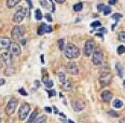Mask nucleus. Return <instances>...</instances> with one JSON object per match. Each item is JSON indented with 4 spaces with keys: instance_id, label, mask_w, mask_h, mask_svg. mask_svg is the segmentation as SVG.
I'll use <instances>...</instances> for the list:
<instances>
[{
    "instance_id": "nucleus-1",
    "label": "nucleus",
    "mask_w": 125,
    "mask_h": 123,
    "mask_svg": "<svg viewBox=\"0 0 125 123\" xmlns=\"http://www.w3.org/2000/svg\"><path fill=\"white\" fill-rule=\"evenodd\" d=\"M65 56L68 59H74L78 58L80 55V50L77 45H74L73 43H68L66 45V48L64 49Z\"/></svg>"
},
{
    "instance_id": "nucleus-35",
    "label": "nucleus",
    "mask_w": 125,
    "mask_h": 123,
    "mask_svg": "<svg viewBox=\"0 0 125 123\" xmlns=\"http://www.w3.org/2000/svg\"><path fill=\"white\" fill-rule=\"evenodd\" d=\"M91 26H92V27H99V26H100V22H99V21H95V22H93L92 24H91Z\"/></svg>"
},
{
    "instance_id": "nucleus-38",
    "label": "nucleus",
    "mask_w": 125,
    "mask_h": 123,
    "mask_svg": "<svg viewBox=\"0 0 125 123\" xmlns=\"http://www.w3.org/2000/svg\"><path fill=\"white\" fill-rule=\"evenodd\" d=\"M44 17H45V19L48 20V22H52V16H51V14H49V13H46V14L44 15Z\"/></svg>"
},
{
    "instance_id": "nucleus-19",
    "label": "nucleus",
    "mask_w": 125,
    "mask_h": 123,
    "mask_svg": "<svg viewBox=\"0 0 125 123\" xmlns=\"http://www.w3.org/2000/svg\"><path fill=\"white\" fill-rule=\"evenodd\" d=\"M15 72V69L12 66H8L6 69H4V75L6 76H13Z\"/></svg>"
},
{
    "instance_id": "nucleus-48",
    "label": "nucleus",
    "mask_w": 125,
    "mask_h": 123,
    "mask_svg": "<svg viewBox=\"0 0 125 123\" xmlns=\"http://www.w3.org/2000/svg\"><path fill=\"white\" fill-rule=\"evenodd\" d=\"M2 65H3V62H2L1 57H0V68H1V67H2Z\"/></svg>"
},
{
    "instance_id": "nucleus-32",
    "label": "nucleus",
    "mask_w": 125,
    "mask_h": 123,
    "mask_svg": "<svg viewBox=\"0 0 125 123\" xmlns=\"http://www.w3.org/2000/svg\"><path fill=\"white\" fill-rule=\"evenodd\" d=\"M112 19L118 21V20H120V19H122V14H120V13H115V14L112 15Z\"/></svg>"
},
{
    "instance_id": "nucleus-11",
    "label": "nucleus",
    "mask_w": 125,
    "mask_h": 123,
    "mask_svg": "<svg viewBox=\"0 0 125 123\" xmlns=\"http://www.w3.org/2000/svg\"><path fill=\"white\" fill-rule=\"evenodd\" d=\"M9 50L12 55H20L21 52H22L21 45L16 42H11V44H10V46H9Z\"/></svg>"
},
{
    "instance_id": "nucleus-21",
    "label": "nucleus",
    "mask_w": 125,
    "mask_h": 123,
    "mask_svg": "<svg viewBox=\"0 0 125 123\" xmlns=\"http://www.w3.org/2000/svg\"><path fill=\"white\" fill-rule=\"evenodd\" d=\"M112 105L114 108H122V107H123V101H122L121 99H115L112 103Z\"/></svg>"
},
{
    "instance_id": "nucleus-9",
    "label": "nucleus",
    "mask_w": 125,
    "mask_h": 123,
    "mask_svg": "<svg viewBox=\"0 0 125 123\" xmlns=\"http://www.w3.org/2000/svg\"><path fill=\"white\" fill-rule=\"evenodd\" d=\"M66 68H67V71L73 76H77L79 74V67H78V65L75 64L74 62H69L68 64H67Z\"/></svg>"
},
{
    "instance_id": "nucleus-50",
    "label": "nucleus",
    "mask_w": 125,
    "mask_h": 123,
    "mask_svg": "<svg viewBox=\"0 0 125 123\" xmlns=\"http://www.w3.org/2000/svg\"><path fill=\"white\" fill-rule=\"evenodd\" d=\"M120 123H125V119L123 118V119H120Z\"/></svg>"
},
{
    "instance_id": "nucleus-4",
    "label": "nucleus",
    "mask_w": 125,
    "mask_h": 123,
    "mask_svg": "<svg viewBox=\"0 0 125 123\" xmlns=\"http://www.w3.org/2000/svg\"><path fill=\"white\" fill-rule=\"evenodd\" d=\"M29 112H30V106L26 103L23 104L19 109V119L21 121H24L28 114H29Z\"/></svg>"
},
{
    "instance_id": "nucleus-39",
    "label": "nucleus",
    "mask_w": 125,
    "mask_h": 123,
    "mask_svg": "<svg viewBox=\"0 0 125 123\" xmlns=\"http://www.w3.org/2000/svg\"><path fill=\"white\" fill-rule=\"evenodd\" d=\"M104 9H105V6H104V4H99V6L97 7L98 12H103V11H104Z\"/></svg>"
},
{
    "instance_id": "nucleus-42",
    "label": "nucleus",
    "mask_w": 125,
    "mask_h": 123,
    "mask_svg": "<svg viewBox=\"0 0 125 123\" xmlns=\"http://www.w3.org/2000/svg\"><path fill=\"white\" fill-rule=\"evenodd\" d=\"M44 110H45L46 112H49V113H50V112H52V109L50 108V107H45V108H44Z\"/></svg>"
},
{
    "instance_id": "nucleus-29",
    "label": "nucleus",
    "mask_w": 125,
    "mask_h": 123,
    "mask_svg": "<svg viewBox=\"0 0 125 123\" xmlns=\"http://www.w3.org/2000/svg\"><path fill=\"white\" fill-rule=\"evenodd\" d=\"M103 12H104V15L107 16V15H109L111 13V8L110 7H105V9H104Z\"/></svg>"
},
{
    "instance_id": "nucleus-22",
    "label": "nucleus",
    "mask_w": 125,
    "mask_h": 123,
    "mask_svg": "<svg viewBox=\"0 0 125 123\" xmlns=\"http://www.w3.org/2000/svg\"><path fill=\"white\" fill-rule=\"evenodd\" d=\"M37 116H38V111H37V110H35V111L32 112V113L30 114V117H29V119H28L27 123H32V122L36 120V118H37Z\"/></svg>"
},
{
    "instance_id": "nucleus-57",
    "label": "nucleus",
    "mask_w": 125,
    "mask_h": 123,
    "mask_svg": "<svg viewBox=\"0 0 125 123\" xmlns=\"http://www.w3.org/2000/svg\"><path fill=\"white\" fill-rule=\"evenodd\" d=\"M50 1H52V0H50Z\"/></svg>"
},
{
    "instance_id": "nucleus-51",
    "label": "nucleus",
    "mask_w": 125,
    "mask_h": 123,
    "mask_svg": "<svg viewBox=\"0 0 125 123\" xmlns=\"http://www.w3.org/2000/svg\"><path fill=\"white\" fill-rule=\"evenodd\" d=\"M116 24H118V23H116ZM116 24H114V25H112V29H114V28H115V26H116Z\"/></svg>"
},
{
    "instance_id": "nucleus-33",
    "label": "nucleus",
    "mask_w": 125,
    "mask_h": 123,
    "mask_svg": "<svg viewBox=\"0 0 125 123\" xmlns=\"http://www.w3.org/2000/svg\"><path fill=\"white\" fill-rule=\"evenodd\" d=\"M108 114H110V116L111 117H119V113H118V112H115V111H113V110H109L108 111Z\"/></svg>"
},
{
    "instance_id": "nucleus-30",
    "label": "nucleus",
    "mask_w": 125,
    "mask_h": 123,
    "mask_svg": "<svg viewBox=\"0 0 125 123\" xmlns=\"http://www.w3.org/2000/svg\"><path fill=\"white\" fill-rule=\"evenodd\" d=\"M118 53L120 54V55H122V54L125 53V46L124 45H120L118 48Z\"/></svg>"
},
{
    "instance_id": "nucleus-2",
    "label": "nucleus",
    "mask_w": 125,
    "mask_h": 123,
    "mask_svg": "<svg viewBox=\"0 0 125 123\" xmlns=\"http://www.w3.org/2000/svg\"><path fill=\"white\" fill-rule=\"evenodd\" d=\"M26 15H27V9H25V8H23V7H20L19 9H17V11L15 12L14 16H13V22H14L15 24H20V23L25 19Z\"/></svg>"
},
{
    "instance_id": "nucleus-46",
    "label": "nucleus",
    "mask_w": 125,
    "mask_h": 123,
    "mask_svg": "<svg viewBox=\"0 0 125 123\" xmlns=\"http://www.w3.org/2000/svg\"><path fill=\"white\" fill-rule=\"evenodd\" d=\"M97 30H98V31H103V33H105V31H106V30H105V28H103V27H101V28H98Z\"/></svg>"
},
{
    "instance_id": "nucleus-23",
    "label": "nucleus",
    "mask_w": 125,
    "mask_h": 123,
    "mask_svg": "<svg viewBox=\"0 0 125 123\" xmlns=\"http://www.w3.org/2000/svg\"><path fill=\"white\" fill-rule=\"evenodd\" d=\"M35 16H36V20H37V21H41V19H42V13H41V11L39 9L36 10Z\"/></svg>"
},
{
    "instance_id": "nucleus-52",
    "label": "nucleus",
    "mask_w": 125,
    "mask_h": 123,
    "mask_svg": "<svg viewBox=\"0 0 125 123\" xmlns=\"http://www.w3.org/2000/svg\"><path fill=\"white\" fill-rule=\"evenodd\" d=\"M41 62H42V63L44 62V59H43V55H41Z\"/></svg>"
},
{
    "instance_id": "nucleus-10",
    "label": "nucleus",
    "mask_w": 125,
    "mask_h": 123,
    "mask_svg": "<svg viewBox=\"0 0 125 123\" xmlns=\"http://www.w3.org/2000/svg\"><path fill=\"white\" fill-rule=\"evenodd\" d=\"M71 106H72V108H73V110H74L75 112L82 111L83 109L85 108V104H84V101H79V99H75V101H72Z\"/></svg>"
},
{
    "instance_id": "nucleus-28",
    "label": "nucleus",
    "mask_w": 125,
    "mask_h": 123,
    "mask_svg": "<svg viewBox=\"0 0 125 123\" xmlns=\"http://www.w3.org/2000/svg\"><path fill=\"white\" fill-rule=\"evenodd\" d=\"M100 74H110V68L107 67V66L103 67L100 69Z\"/></svg>"
},
{
    "instance_id": "nucleus-17",
    "label": "nucleus",
    "mask_w": 125,
    "mask_h": 123,
    "mask_svg": "<svg viewBox=\"0 0 125 123\" xmlns=\"http://www.w3.org/2000/svg\"><path fill=\"white\" fill-rule=\"evenodd\" d=\"M21 2V0H7V7L8 8H14L16 4H19Z\"/></svg>"
},
{
    "instance_id": "nucleus-56",
    "label": "nucleus",
    "mask_w": 125,
    "mask_h": 123,
    "mask_svg": "<svg viewBox=\"0 0 125 123\" xmlns=\"http://www.w3.org/2000/svg\"><path fill=\"white\" fill-rule=\"evenodd\" d=\"M123 85H124V88H125V81H124V82H123Z\"/></svg>"
},
{
    "instance_id": "nucleus-54",
    "label": "nucleus",
    "mask_w": 125,
    "mask_h": 123,
    "mask_svg": "<svg viewBox=\"0 0 125 123\" xmlns=\"http://www.w3.org/2000/svg\"><path fill=\"white\" fill-rule=\"evenodd\" d=\"M68 123H74V122L72 121V120H69V121H68Z\"/></svg>"
},
{
    "instance_id": "nucleus-7",
    "label": "nucleus",
    "mask_w": 125,
    "mask_h": 123,
    "mask_svg": "<svg viewBox=\"0 0 125 123\" xmlns=\"http://www.w3.org/2000/svg\"><path fill=\"white\" fill-rule=\"evenodd\" d=\"M94 48H95V42L93 40H87L84 45V54L85 56H91L94 52Z\"/></svg>"
},
{
    "instance_id": "nucleus-18",
    "label": "nucleus",
    "mask_w": 125,
    "mask_h": 123,
    "mask_svg": "<svg viewBox=\"0 0 125 123\" xmlns=\"http://www.w3.org/2000/svg\"><path fill=\"white\" fill-rule=\"evenodd\" d=\"M62 88L66 91H70L72 89V82L70 80H66L64 83H62Z\"/></svg>"
},
{
    "instance_id": "nucleus-6",
    "label": "nucleus",
    "mask_w": 125,
    "mask_h": 123,
    "mask_svg": "<svg viewBox=\"0 0 125 123\" xmlns=\"http://www.w3.org/2000/svg\"><path fill=\"white\" fill-rule=\"evenodd\" d=\"M16 107H17V101L15 98L10 99V101L8 103L7 107H6V112L8 116H12L13 113L16 110Z\"/></svg>"
},
{
    "instance_id": "nucleus-27",
    "label": "nucleus",
    "mask_w": 125,
    "mask_h": 123,
    "mask_svg": "<svg viewBox=\"0 0 125 123\" xmlns=\"http://www.w3.org/2000/svg\"><path fill=\"white\" fill-rule=\"evenodd\" d=\"M58 78H59V81H61L62 84L66 81V76H65V74H62V72H59L58 74Z\"/></svg>"
},
{
    "instance_id": "nucleus-49",
    "label": "nucleus",
    "mask_w": 125,
    "mask_h": 123,
    "mask_svg": "<svg viewBox=\"0 0 125 123\" xmlns=\"http://www.w3.org/2000/svg\"><path fill=\"white\" fill-rule=\"evenodd\" d=\"M35 84H36V86H37V88H38V86L40 85V82H39V81H36V82H35Z\"/></svg>"
},
{
    "instance_id": "nucleus-43",
    "label": "nucleus",
    "mask_w": 125,
    "mask_h": 123,
    "mask_svg": "<svg viewBox=\"0 0 125 123\" xmlns=\"http://www.w3.org/2000/svg\"><path fill=\"white\" fill-rule=\"evenodd\" d=\"M4 82H6V80L4 79H0V85H3Z\"/></svg>"
},
{
    "instance_id": "nucleus-44",
    "label": "nucleus",
    "mask_w": 125,
    "mask_h": 123,
    "mask_svg": "<svg viewBox=\"0 0 125 123\" xmlns=\"http://www.w3.org/2000/svg\"><path fill=\"white\" fill-rule=\"evenodd\" d=\"M55 1L57 2V3H64L65 0H55Z\"/></svg>"
},
{
    "instance_id": "nucleus-34",
    "label": "nucleus",
    "mask_w": 125,
    "mask_h": 123,
    "mask_svg": "<svg viewBox=\"0 0 125 123\" xmlns=\"http://www.w3.org/2000/svg\"><path fill=\"white\" fill-rule=\"evenodd\" d=\"M40 4L43 8H48L49 7V3H48V1H46V0H40Z\"/></svg>"
},
{
    "instance_id": "nucleus-5",
    "label": "nucleus",
    "mask_w": 125,
    "mask_h": 123,
    "mask_svg": "<svg viewBox=\"0 0 125 123\" xmlns=\"http://www.w3.org/2000/svg\"><path fill=\"white\" fill-rule=\"evenodd\" d=\"M104 61V55H103V52L100 50H96V51L93 52L92 54V62L94 65L96 66H99V65L103 64Z\"/></svg>"
},
{
    "instance_id": "nucleus-40",
    "label": "nucleus",
    "mask_w": 125,
    "mask_h": 123,
    "mask_svg": "<svg viewBox=\"0 0 125 123\" xmlns=\"http://www.w3.org/2000/svg\"><path fill=\"white\" fill-rule=\"evenodd\" d=\"M26 2H27V3H28V6H29V8H30V9H32V8H33L32 1H31V0H26Z\"/></svg>"
},
{
    "instance_id": "nucleus-45",
    "label": "nucleus",
    "mask_w": 125,
    "mask_h": 123,
    "mask_svg": "<svg viewBox=\"0 0 125 123\" xmlns=\"http://www.w3.org/2000/svg\"><path fill=\"white\" fill-rule=\"evenodd\" d=\"M53 109H54V112H55V113H59L58 109H57V108H56V107H53Z\"/></svg>"
},
{
    "instance_id": "nucleus-8",
    "label": "nucleus",
    "mask_w": 125,
    "mask_h": 123,
    "mask_svg": "<svg viewBox=\"0 0 125 123\" xmlns=\"http://www.w3.org/2000/svg\"><path fill=\"white\" fill-rule=\"evenodd\" d=\"M111 75L110 74H100V77H99V82H100V85L101 88L104 86H107L110 84L111 82Z\"/></svg>"
},
{
    "instance_id": "nucleus-14",
    "label": "nucleus",
    "mask_w": 125,
    "mask_h": 123,
    "mask_svg": "<svg viewBox=\"0 0 125 123\" xmlns=\"http://www.w3.org/2000/svg\"><path fill=\"white\" fill-rule=\"evenodd\" d=\"M11 41L7 37H0V50H7L9 49Z\"/></svg>"
},
{
    "instance_id": "nucleus-36",
    "label": "nucleus",
    "mask_w": 125,
    "mask_h": 123,
    "mask_svg": "<svg viewBox=\"0 0 125 123\" xmlns=\"http://www.w3.org/2000/svg\"><path fill=\"white\" fill-rule=\"evenodd\" d=\"M48 93H49V97H52V96H55L56 95V92L53 90H48Z\"/></svg>"
},
{
    "instance_id": "nucleus-15",
    "label": "nucleus",
    "mask_w": 125,
    "mask_h": 123,
    "mask_svg": "<svg viewBox=\"0 0 125 123\" xmlns=\"http://www.w3.org/2000/svg\"><path fill=\"white\" fill-rule=\"evenodd\" d=\"M112 97H113V95L110 91H104V92L101 93V99H103L104 101H110L111 99H112Z\"/></svg>"
},
{
    "instance_id": "nucleus-20",
    "label": "nucleus",
    "mask_w": 125,
    "mask_h": 123,
    "mask_svg": "<svg viewBox=\"0 0 125 123\" xmlns=\"http://www.w3.org/2000/svg\"><path fill=\"white\" fill-rule=\"evenodd\" d=\"M32 123H46V117L45 116L37 117V118H36V120Z\"/></svg>"
},
{
    "instance_id": "nucleus-12",
    "label": "nucleus",
    "mask_w": 125,
    "mask_h": 123,
    "mask_svg": "<svg viewBox=\"0 0 125 123\" xmlns=\"http://www.w3.org/2000/svg\"><path fill=\"white\" fill-rule=\"evenodd\" d=\"M1 59L2 62L4 63L6 65H8V66H11L12 63H13V58H12V54L10 53V52H4V53L1 54Z\"/></svg>"
},
{
    "instance_id": "nucleus-37",
    "label": "nucleus",
    "mask_w": 125,
    "mask_h": 123,
    "mask_svg": "<svg viewBox=\"0 0 125 123\" xmlns=\"http://www.w3.org/2000/svg\"><path fill=\"white\" fill-rule=\"evenodd\" d=\"M19 93L22 94V95H24V96H27V95H28V93L26 92L24 89H20V90H19Z\"/></svg>"
},
{
    "instance_id": "nucleus-47",
    "label": "nucleus",
    "mask_w": 125,
    "mask_h": 123,
    "mask_svg": "<svg viewBox=\"0 0 125 123\" xmlns=\"http://www.w3.org/2000/svg\"><path fill=\"white\" fill-rule=\"evenodd\" d=\"M96 36H97V37H99V38H103V35H101V34H99V33L96 34Z\"/></svg>"
},
{
    "instance_id": "nucleus-53",
    "label": "nucleus",
    "mask_w": 125,
    "mask_h": 123,
    "mask_svg": "<svg viewBox=\"0 0 125 123\" xmlns=\"http://www.w3.org/2000/svg\"><path fill=\"white\" fill-rule=\"evenodd\" d=\"M61 120H62V123H66V121H65V119H61Z\"/></svg>"
},
{
    "instance_id": "nucleus-16",
    "label": "nucleus",
    "mask_w": 125,
    "mask_h": 123,
    "mask_svg": "<svg viewBox=\"0 0 125 123\" xmlns=\"http://www.w3.org/2000/svg\"><path fill=\"white\" fill-rule=\"evenodd\" d=\"M115 69H116V72H118V76L120 78H123V74H124V68H123V65L121 64L120 62H118L115 64Z\"/></svg>"
},
{
    "instance_id": "nucleus-31",
    "label": "nucleus",
    "mask_w": 125,
    "mask_h": 123,
    "mask_svg": "<svg viewBox=\"0 0 125 123\" xmlns=\"http://www.w3.org/2000/svg\"><path fill=\"white\" fill-rule=\"evenodd\" d=\"M44 84H45L46 88H52L54 83H53V81H52V80H48V81H45V82H44Z\"/></svg>"
},
{
    "instance_id": "nucleus-13",
    "label": "nucleus",
    "mask_w": 125,
    "mask_h": 123,
    "mask_svg": "<svg viewBox=\"0 0 125 123\" xmlns=\"http://www.w3.org/2000/svg\"><path fill=\"white\" fill-rule=\"evenodd\" d=\"M53 30V28L51 26H48L46 24H41L38 28V35H44L45 33H51Z\"/></svg>"
},
{
    "instance_id": "nucleus-26",
    "label": "nucleus",
    "mask_w": 125,
    "mask_h": 123,
    "mask_svg": "<svg viewBox=\"0 0 125 123\" xmlns=\"http://www.w3.org/2000/svg\"><path fill=\"white\" fill-rule=\"evenodd\" d=\"M119 40L122 42H125V31H120L119 33Z\"/></svg>"
},
{
    "instance_id": "nucleus-24",
    "label": "nucleus",
    "mask_w": 125,
    "mask_h": 123,
    "mask_svg": "<svg viewBox=\"0 0 125 123\" xmlns=\"http://www.w3.org/2000/svg\"><path fill=\"white\" fill-rule=\"evenodd\" d=\"M82 8H83V4L81 3V2H79V3H77V4H74L73 6V10L75 12H79V11H81L82 10Z\"/></svg>"
},
{
    "instance_id": "nucleus-41",
    "label": "nucleus",
    "mask_w": 125,
    "mask_h": 123,
    "mask_svg": "<svg viewBox=\"0 0 125 123\" xmlns=\"http://www.w3.org/2000/svg\"><path fill=\"white\" fill-rule=\"evenodd\" d=\"M115 3H116V0H109V4H111V6H113Z\"/></svg>"
},
{
    "instance_id": "nucleus-3",
    "label": "nucleus",
    "mask_w": 125,
    "mask_h": 123,
    "mask_svg": "<svg viewBox=\"0 0 125 123\" xmlns=\"http://www.w3.org/2000/svg\"><path fill=\"white\" fill-rule=\"evenodd\" d=\"M25 35V27L22 25H16L11 31V36L13 39L15 40H19Z\"/></svg>"
},
{
    "instance_id": "nucleus-55",
    "label": "nucleus",
    "mask_w": 125,
    "mask_h": 123,
    "mask_svg": "<svg viewBox=\"0 0 125 123\" xmlns=\"http://www.w3.org/2000/svg\"><path fill=\"white\" fill-rule=\"evenodd\" d=\"M0 123H2V120H1V118H0Z\"/></svg>"
},
{
    "instance_id": "nucleus-25",
    "label": "nucleus",
    "mask_w": 125,
    "mask_h": 123,
    "mask_svg": "<svg viewBox=\"0 0 125 123\" xmlns=\"http://www.w3.org/2000/svg\"><path fill=\"white\" fill-rule=\"evenodd\" d=\"M58 46H59V50H61V51H64V49H65V40L64 39H59L58 40Z\"/></svg>"
}]
</instances>
